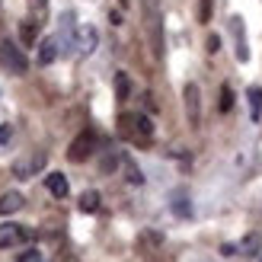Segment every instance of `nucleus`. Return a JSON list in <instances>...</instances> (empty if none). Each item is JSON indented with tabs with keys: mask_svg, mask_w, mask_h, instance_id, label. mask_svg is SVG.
<instances>
[{
	"mask_svg": "<svg viewBox=\"0 0 262 262\" xmlns=\"http://www.w3.org/2000/svg\"><path fill=\"white\" fill-rule=\"evenodd\" d=\"M16 262H42V253H35V250H29V253H23Z\"/></svg>",
	"mask_w": 262,
	"mask_h": 262,
	"instance_id": "nucleus-23",
	"label": "nucleus"
},
{
	"mask_svg": "<svg viewBox=\"0 0 262 262\" xmlns=\"http://www.w3.org/2000/svg\"><path fill=\"white\" fill-rule=\"evenodd\" d=\"M259 262H262V256H259Z\"/></svg>",
	"mask_w": 262,
	"mask_h": 262,
	"instance_id": "nucleus-26",
	"label": "nucleus"
},
{
	"mask_svg": "<svg viewBox=\"0 0 262 262\" xmlns=\"http://www.w3.org/2000/svg\"><path fill=\"white\" fill-rule=\"evenodd\" d=\"M23 240H29V230L23 224H0V250H10Z\"/></svg>",
	"mask_w": 262,
	"mask_h": 262,
	"instance_id": "nucleus-7",
	"label": "nucleus"
},
{
	"mask_svg": "<svg viewBox=\"0 0 262 262\" xmlns=\"http://www.w3.org/2000/svg\"><path fill=\"white\" fill-rule=\"evenodd\" d=\"M128 179L135 182V186H141V182H144V176H141V169H138V166H131V163H128Z\"/></svg>",
	"mask_w": 262,
	"mask_h": 262,
	"instance_id": "nucleus-22",
	"label": "nucleus"
},
{
	"mask_svg": "<svg viewBox=\"0 0 262 262\" xmlns=\"http://www.w3.org/2000/svg\"><path fill=\"white\" fill-rule=\"evenodd\" d=\"M23 208V195L19 192H4L0 195V214H13Z\"/></svg>",
	"mask_w": 262,
	"mask_h": 262,
	"instance_id": "nucleus-10",
	"label": "nucleus"
},
{
	"mask_svg": "<svg viewBox=\"0 0 262 262\" xmlns=\"http://www.w3.org/2000/svg\"><path fill=\"white\" fill-rule=\"evenodd\" d=\"M119 131L125 138H131V141H138V144H144V141H150V135H154V125H150V119H144V115H122L119 119Z\"/></svg>",
	"mask_w": 262,
	"mask_h": 262,
	"instance_id": "nucleus-2",
	"label": "nucleus"
},
{
	"mask_svg": "<svg viewBox=\"0 0 262 262\" xmlns=\"http://www.w3.org/2000/svg\"><path fill=\"white\" fill-rule=\"evenodd\" d=\"M199 19H202V23L211 19V0H202V7H199Z\"/></svg>",
	"mask_w": 262,
	"mask_h": 262,
	"instance_id": "nucleus-21",
	"label": "nucleus"
},
{
	"mask_svg": "<svg viewBox=\"0 0 262 262\" xmlns=\"http://www.w3.org/2000/svg\"><path fill=\"white\" fill-rule=\"evenodd\" d=\"M230 29H233V35H237V61H246L250 58V48H246V42H243V19H230Z\"/></svg>",
	"mask_w": 262,
	"mask_h": 262,
	"instance_id": "nucleus-11",
	"label": "nucleus"
},
{
	"mask_svg": "<svg viewBox=\"0 0 262 262\" xmlns=\"http://www.w3.org/2000/svg\"><path fill=\"white\" fill-rule=\"evenodd\" d=\"M141 13H144V35H147L150 55L163 58V10H160V0H141Z\"/></svg>",
	"mask_w": 262,
	"mask_h": 262,
	"instance_id": "nucleus-1",
	"label": "nucleus"
},
{
	"mask_svg": "<svg viewBox=\"0 0 262 262\" xmlns=\"http://www.w3.org/2000/svg\"><path fill=\"white\" fill-rule=\"evenodd\" d=\"M182 96H186V119L189 125L195 128L202 122V102H199V86L195 83H186V90H182Z\"/></svg>",
	"mask_w": 262,
	"mask_h": 262,
	"instance_id": "nucleus-6",
	"label": "nucleus"
},
{
	"mask_svg": "<svg viewBox=\"0 0 262 262\" xmlns=\"http://www.w3.org/2000/svg\"><path fill=\"white\" fill-rule=\"evenodd\" d=\"M45 160H48L45 150H35L32 157H26V160H16V163H13V173H16L19 179H32L38 169L45 166Z\"/></svg>",
	"mask_w": 262,
	"mask_h": 262,
	"instance_id": "nucleus-5",
	"label": "nucleus"
},
{
	"mask_svg": "<svg viewBox=\"0 0 262 262\" xmlns=\"http://www.w3.org/2000/svg\"><path fill=\"white\" fill-rule=\"evenodd\" d=\"M29 7L35 16H45V10H48V0H29Z\"/></svg>",
	"mask_w": 262,
	"mask_h": 262,
	"instance_id": "nucleus-20",
	"label": "nucleus"
},
{
	"mask_svg": "<svg viewBox=\"0 0 262 262\" xmlns=\"http://www.w3.org/2000/svg\"><path fill=\"white\" fill-rule=\"evenodd\" d=\"M55 58H58V38H45L38 45V64H51Z\"/></svg>",
	"mask_w": 262,
	"mask_h": 262,
	"instance_id": "nucleus-12",
	"label": "nucleus"
},
{
	"mask_svg": "<svg viewBox=\"0 0 262 262\" xmlns=\"http://www.w3.org/2000/svg\"><path fill=\"white\" fill-rule=\"evenodd\" d=\"M128 90H131L128 77H125V74H119V77H115V93H119V99H128Z\"/></svg>",
	"mask_w": 262,
	"mask_h": 262,
	"instance_id": "nucleus-19",
	"label": "nucleus"
},
{
	"mask_svg": "<svg viewBox=\"0 0 262 262\" xmlns=\"http://www.w3.org/2000/svg\"><path fill=\"white\" fill-rule=\"evenodd\" d=\"M10 135H13V128H10V125H0V147L10 141Z\"/></svg>",
	"mask_w": 262,
	"mask_h": 262,
	"instance_id": "nucleus-24",
	"label": "nucleus"
},
{
	"mask_svg": "<svg viewBox=\"0 0 262 262\" xmlns=\"http://www.w3.org/2000/svg\"><path fill=\"white\" fill-rule=\"evenodd\" d=\"M246 99H250V115H253V122L262 119V90L259 86H250L246 90Z\"/></svg>",
	"mask_w": 262,
	"mask_h": 262,
	"instance_id": "nucleus-13",
	"label": "nucleus"
},
{
	"mask_svg": "<svg viewBox=\"0 0 262 262\" xmlns=\"http://www.w3.org/2000/svg\"><path fill=\"white\" fill-rule=\"evenodd\" d=\"M217 45H221V42H217V35L208 38V51H217Z\"/></svg>",
	"mask_w": 262,
	"mask_h": 262,
	"instance_id": "nucleus-25",
	"label": "nucleus"
},
{
	"mask_svg": "<svg viewBox=\"0 0 262 262\" xmlns=\"http://www.w3.org/2000/svg\"><path fill=\"white\" fill-rule=\"evenodd\" d=\"M93 147H96V135L93 131H80L74 141H71V147H68V160L71 163H83L90 154H93Z\"/></svg>",
	"mask_w": 262,
	"mask_h": 262,
	"instance_id": "nucleus-4",
	"label": "nucleus"
},
{
	"mask_svg": "<svg viewBox=\"0 0 262 262\" xmlns=\"http://www.w3.org/2000/svg\"><path fill=\"white\" fill-rule=\"evenodd\" d=\"M0 64H4L10 74H26L29 71V61H26V55L13 42H0Z\"/></svg>",
	"mask_w": 262,
	"mask_h": 262,
	"instance_id": "nucleus-3",
	"label": "nucleus"
},
{
	"mask_svg": "<svg viewBox=\"0 0 262 262\" xmlns=\"http://www.w3.org/2000/svg\"><path fill=\"white\" fill-rule=\"evenodd\" d=\"M77 48H80V55H90V51L96 48V29L93 26H80V29H77Z\"/></svg>",
	"mask_w": 262,
	"mask_h": 262,
	"instance_id": "nucleus-8",
	"label": "nucleus"
},
{
	"mask_svg": "<svg viewBox=\"0 0 262 262\" xmlns=\"http://www.w3.org/2000/svg\"><path fill=\"white\" fill-rule=\"evenodd\" d=\"M173 211H176L179 217H189V214H192V205H189V195H186V192H182V189H179V192H173Z\"/></svg>",
	"mask_w": 262,
	"mask_h": 262,
	"instance_id": "nucleus-14",
	"label": "nucleus"
},
{
	"mask_svg": "<svg viewBox=\"0 0 262 262\" xmlns=\"http://www.w3.org/2000/svg\"><path fill=\"white\" fill-rule=\"evenodd\" d=\"M19 32H23V42H26V45H32V42H35V35H38V23L26 19V23L19 26Z\"/></svg>",
	"mask_w": 262,
	"mask_h": 262,
	"instance_id": "nucleus-16",
	"label": "nucleus"
},
{
	"mask_svg": "<svg viewBox=\"0 0 262 262\" xmlns=\"http://www.w3.org/2000/svg\"><path fill=\"white\" fill-rule=\"evenodd\" d=\"M96 208H99V192H83V195H80V211L93 214Z\"/></svg>",
	"mask_w": 262,
	"mask_h": 262,
	"instance_id": "nucleus-15",
	"label": "nucleus"
},
{
	"mask_svg": "<svg viewBox=\"0 0 262 262\" xmlns=\"http://www.w3.org/2000/svg\"><path fill=\"white\" fill-rule=\"evenodd\" d=\"M45 186H48V192L55 195V199H68V176H61V173H48L45 176Z\"/></svg>",
	"mask_w": 262,
	"mask_h": 262,
	"instance_id": "nucleus-9",
	"label": "nucleus"
},
{
	"mask_svg": "<svg viewBox=\"0 0 262 262\" xmlns=\"http://www.w3.org/2000/svg\"><path fill=\"white\" fill-rule=\"evenodd\" d=\"M230 106H233V90L224 86V90H221V99H217V109L221 112H230Z\"/></svg>",
	"mask_w": 262,
	"mask_h": 262,
	"instance_id": "nucleus-18",
	"label": "nucleus"
},
{
	"mask_svg": "<svg viewBox=\"0 0 262 262\" xmlns=\"http://www.w3.org/2000/svg\"><path fill=\"white\" fill-rule=\"evenodd\" d=\"M243 253H259L262 250V237H259V233H250V237H243Z\"/></svg>",
	"mask_w": 262,
	"mask_h": 262,
	"instance_id": "nucleus-17",
	"label": "nucleus"
}]
</instances>
